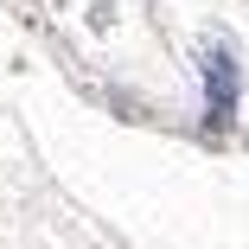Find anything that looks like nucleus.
<instances>
[{"label": "nucleus", "instance_id": "1", "mask_svg": "<svg viewBox=\"0 0 249 249\" xmlns=\"http://www.w3.org/2000/svg\"><path fill=\"white\" fill-rule=\"evenodd\" d=\"M205 77H211V122H230V109H236V64L224 52H211Z\"/></svg>", "mask_w": 249, "mask_h": 249}]
</instances>
